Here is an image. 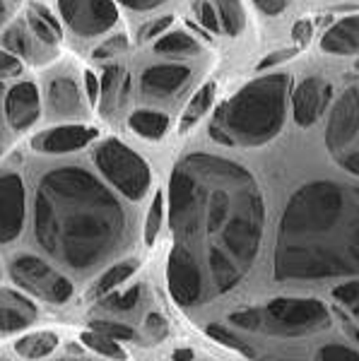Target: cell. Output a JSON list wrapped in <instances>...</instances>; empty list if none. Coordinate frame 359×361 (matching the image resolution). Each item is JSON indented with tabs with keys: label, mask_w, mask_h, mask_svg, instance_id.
<instances>
[{
	"label": "cell",
	"mask_w": 359,
	"mask_h": 361,
	"mask_svg": "<svg viewBox=\"0 0 359 361\" xmlns=\"http://www.w3.org/2000/svg\"><path fill=\"white\" fill-rule=\"evenodd\" d=\"M292 118L299 128H311L328 111L333 102V85L323 78H306L292 87Z\"/></svg>",
	"instance_id": "11"
},
{
	"label": "cell",
	"mask_w": 359,
	"mask_h": 361,
	"mask_svg": "<svg viewBox=\"0 0 359 361\" xmlns=\"http://www.w3.org/2000/svg\"><path fill=\"white\" fill-rule=\"evenodd\" d=\"M0 361H8V359H0Z\"/></svg>",
	"instance_id": "48"
},
{
	"label": "cell",
	"mask_w": 359,
	"mask_h": 361,
	"mask_svg": "<svg viewBox=\"0 0 359 361\" xmlns=\"http://www.w3.org/2000/svg\"><path fill=\"white\" fill-rule=\"evenodd\" d=\"M32 229L49 258L87 277L128 248L130 214L95 173L66 164L39 180Z\"/></svg>",
	"instance_id": "2"
},
{
	"label": "cell",
	"mask_w": 359,
	"mask_h": 361,
	"mask_svg": "<svg viewBox=\"0 0 359 361\" xmlns=\"http://www.w3.org/2000/svg\"><path fill=\"white\" fill-rule=\"evenodd\" d=\"M5 13H8V10H5V3H3V0H0V22L5 20Z\"/></svg>",
	"instance_id": "45"
},
{
	"label": "cell",
	"mask_w": 359,
	"mask_h": 361,
	"mask_svg": "<svg viewBox=\"0 0 359 361\" xmlns=\"http://www.w3.org/2000/svg\"><path fill=\"white\" fill-rule=\"evenodd\" d=\"M10 275L20 289L49 304H66L73 296V282L39 255L20 253L10 260Z\"/></svg>",
	"instance_id": "8"
},
{
	"label": "cell",
	"mask_w": 359,
	"mask_h": 361,
	"mask_svg": "<svg viewBox=\"0 0 359 361\" xmlns=\"http://www.w3.org/2000/svg\"><path fill=\"white\" fill-rule=\"evenodd\" d=\"M90 328L95 330V333L114 337V340H135V330L126 323H118V320L95 318V320H90Z\"/></svg>",
	"instance_id": "30"
},
{
	"label": "cell",
	"mask_w": 359,
	"mask_h": 361,
	"mask_svg": "<svg viewBox=\"0 0 359 361\" xmlns=\"http://www.w3.org/2000/svg\"><path fill=\"white\" fill-rule=\"evenodd\" d=\"M215 94H217V85L210 80V82H205L193 97H190V102L186 104V109H183L181 123H178V133H181V135H186L190 128H193L202 116L210 111L212 102H215Z\"/></svg>",
	"instance_id": "21"
},
{
	"label": "cell",
	"mask_w": 359,
	"mask_h": 361,
	"mask_svg": "<svg viewBox=\"0 0 359 361\" xmlns=\"http://www.w3.org/2000/svg\"><path fill=\"white\" fill-rule=\"evenodd\" d=\"M321 51L331 56H359V15H347L328 27L321 37Z\"/></svg>",
	"instance_id": "17"
},
{
	"label": "cell",
	"mask_w": 359,
	"mask_h": 361,
	"mask_svg": "<svg viewBox=\"0 0 359 361\" xmlns=\"http://www.w3.org/2000/svg\"><path fill=\"white\" fill-rule=\"evenodd\" d=\"M118 3L130 10H138V13H147V10H154V8H159V5H164L166 0H118Z\"/></svg>",
	"instance_id": "42"
},
{
	"label": "cell",
	"mask_w": 359,
	"mask_h": 361,
	"mask_svg": "<svg viewBox=\"0 0 359 361\" xmlns=\"http://www.w3.org/2000/svg\"><path fill=\"white\" fill-rule=\"evenodd\" d=\"M22 73V61L8 51H0V78H10V75Z\"/></svg>",
	"instance_id": "38"
},
{
	"label": "cell",
	"mask_w": 359,
	"mask_h": 361,
	"mask_svg": "<svg viewBox=\"0 0 359 361\" xmlns=\"http://www.w3.org/2000/svg\"><path fill=\"white\" fill-rule=\"evenodd\" d=\"M27 193L15 171H0V243H13L25 231Z\"/></svg>",
	"instance_id": "10"
},
{
	"label": "cell",
	"mask_w": 359,
	"mask_h": 361,
	"mask_svg": "<svg viewBox=\"0 0 359 361\" xmlns=\"http://www.w3.org/2000/svg\"><path fill=\"white\" fill-rule=\"evenodd\" d=\"M128 49V39L123 37V34H116V37L107 39L102 46H97L95 51H92V58L95 61H107V58H114L116 54H121V51Z\"/></svg>",
	"instance_id": "34"
},
{
	"label": "cell",
	"mask_w": 359,
	"mask_h": 361,
	"mask_svg": "<svg viewBox=\"0 0 359 361\" xmlns=\"http://www.w3.org/2000/svg\"><path fill=\"white\" fill-rule=\"evenodd\" d=\"M355 70H357V73H359V58H357V61H355Z\"/></svg>",
	"instance_id": "46"
},
{
	"label": "cell",
	"mask_w": 359,
	"mask_h": 361,
	"mask_svg": "<svg viewBox=\"0 0 359 361\" xmlns=\"http://www.w3.org/2000/svg\"><path fill=\"white\" fill-rule=\"evenodd\" d=\"M333 299L338 301L340 306L350 308L355 316H359V277L350 279V282H345V284H338V287L333 289Z\"/></svg>",
	"instance_id": "31"
},
{
	"label": "cell",
	"mask_w": 359,
	"mask_h": 361,
	"mask_svg": "<svg viewBox=\"0 0 359 361\" xmlns=\"http://www.w3.org/2000/svg\"><path fill=\"white\" fill-rule=\"evenodd\" d=\"M80 340L90 349H95L97 354H104V357L116 359V361H126V352L118 347V340H114V337L95 333V330H87V333L80 335Z\"/></svg>",
	"instance_id": "28"
},
{
	"label": "cell",
	"mask_w": 359,
	"mask_h": 361,
	"mask_svg": "<svg viewBox=\"0 0 359 361\" xmlns=\"http://www.w3.org/2000/svg\"><path fill=\"white\" fill-rule=\"evenodd\" d=\"M316 361H359V352L345 345H326L318 349Z\"/></svg>",
	"instance_id": "33"
},
{
	"label": "cell",
	"mask_w": 359,
	"mask_h": 361,
	"mask_svg": "<svg viewBox=\"0 0 359 361\" xmlns=\"http://www.w3.org/2000/svg\"><path fill=\"white\" fill-rule=\"evenodd\" d=\"M128 126L145 140H162L164 133L169 130V116L162 111H152V109H140L128 118Z\"/></svg>",
	"instance_id": "23"
},
{
	"label": "cell",
	"mask_w": 359,
	"mask_h": 361,
	"mask_svg": "<svg viewBox=\"0 0 359 361\" xmlns=\"http://www.w3.org/2000/svg\"><path fill=\"white\" fill-rule=\"evenodd\" d=\"M58 361H92V359H83V357H63V359H58Z\"/></svg>",
	"instance_id": "44"
},
{
	"label": "cell",
	"mask_w": 359,
	"mask_h": 361,
	"mask_svg": "<svg viewBox=\"0 0 359 361\" xmlns=\"http://www.w3.org/2000/svg\"><path fill=\"white\" fill-rule=\"evenodd\" d=\"M142 330H145V337H147L150 345H159V342L169 335V325H166V320L162 318L159 313H150V316L145 318Z\"/></svg>",
	"instance_id": "32"
},
{
	"label": "cell",
	"mask_w": 359,
	"mask_h": 361,
	"mask_svg": "<svg viewBox=\"0 0 359 361\" xmlns=\"http://www.w3.org/2000/svg\"><path fill=\"white\" fill-rule=\"evenodd\" d=\"M174 361H193V349H176L171 354Z\"/></svg>",
	"instance_id": "43"
},
{
	"label": "cell",
	"mask_w": 359,
	"mask_h": 361,
	"mask_svg": "<svg viewBox=\"0 0 359 361\" xmlns=\"http://www.w3.org/2000/svg\"><path fill=\"white\" fill-rule=\"evenodd\" d=\"M162 214H164V195L157 190V193H154L152 205H150V209H147V219H145V243H147V246H152L154 238H157V234H159Z\"/></svg>",
	"instance_id": "29"
},
{
	"label": "cell",
	"mask_w": 359,
	"mask_h": 361,
	"mask_svg": "<svg viewBox=\"0 0 359 361\" xmlns=\"http://www.w3.org/2000/svg\"><path fill=\"white\" fill-rule=\"evenodd\" d=\"M195 15H198V22L205 29H210V32H215V34H222L219 32L217 10H215V5H212V0H200V3L195 5Z\"/></svg>",
	"instance_id": "36"
},
{
	"label": "cell",
	"mask_w": 359,
	"mask_h": 361,
	"mask_svg": "<svg viewBox=\"0 0 359 361\" xmlns=\"http://www.w3.org/2000/svg\"><path fill=\"white\" fill-rule=\"evenodd\" d=\"M294 80L287 73H268L251 80L227 99L207 128L222 147H263L280 135L287 121V104Z\"/></svg>",
	"instance_id": "4"
},
{
	"label": "cell",
	"mask_w": 359,
	"mask_h": 361,
	"mask_svg": "<svg viewBox=\"0 0 359 361\" xmlns=\"http://www.w3.org/2000/svg\"><path fill=\"white\" fill-rule=\"evenodd\" d=\"M58 8L68 27L80 37H97L109 32L118 20L114 0H58Z\"/></svg>",
	"instance_id": "9"
},
{
	"label": "cell",
	"mask_w": 359,
	"mask_h": 361,
	"mask_svg": "<svg viewBox=\"0 0 359 361\" xmlns=\"http://www.w3.org/2000/svg\"><path fill=\"white\" fill-rule=\"evenodd\" d=\"M212 5L217 10L219 32L227 37H239L246 27V10L241 0H212Z\"/></svg>",
	"instance_id": "24"
},
{
	"label": "cell",
	"mask_w": 359,
	"mask_h": 361,
	"mask_svg": "<svg viewBox=\"0 0 359 361\" xmlns=\"http://www.w3.org/2000/svg\"><path fill=\"white\" fill-rule=\"evenodd\" d=\"M138 270V260H121V263L111 265L109 270H104V275L97 279L95 287H92V294L90 296H107L111 294L116 287H121V284L128 279L133 272Z\"/></svg>",
	"instance_id": "26"
},
{
	"label": "cell",
	"mask_w": 359,
	"mask_h": 361,
	"mask_svg": "<svg viewBox=\"0 0 359 361\" xmlns=\"http://www.w3.org/2000/svg\"><path fill=\"white\" fill-rule=\"evenodd\" d=\"M0 277H3V270H0Z\"/></svg>",
	"instance_id": "47"
},
{
	"label": "cell",
	"mask_w": 359,
	"mask_h": 361,
	"mask_svg": "<svg viewBox=\"0 0 359 361\" xmlns=\"http://www.w3.org/2000/svg\"><path fill=\"white\" fill-rule=\"evenodd\" d=\"M326 147L335 164L359 176V85L335 99L326 123Z\"/></svg>",
	"instance_id": "6"
},
{
	"label": "cell",
	"mask_w": 359,
	"mask_h": 361,
	"mask_svg": "<svg viewBox=\"0 0 359 361\" xmlns=\"http://www.w3.org/2000/svg\"><path fill=\"white\" fill-rule=\"evenodd\" d=\"M174 246L166 284L178 306H202L236 289L256 265L265 200L251 171L227 157L190 152L169 178Z\"/></svg>",
	"instance_id": "1"
},
{
	"label": "cell",
	"mask_w": 359,
	"mask_h": 361,
	"mask_svg": "<svg viewBox=\"0 0 359 361\" xmlns=\"http://www.w3.org/2000/svg\"><path fill=\"white\" fill-rule=\"evenodd\" d=\"M297 54H299V46H294V49H280V51H275V54H268L258 63V73H265V70H270L273 66H280V63L289 61V58H294Z\"/></svg>",
	"instance_id": "37"
},
{
	"label": "cell",
	"mask_w": 359,
	"mask_h": 361,
	"mask_svg": "<svg viewBox=\"0 0 359 361\" xmlns=\"http://www.w3.org/2000/svg\"><path fill=\"white\" fill-rule=\"evenodd\" d=\"M39 308L15 289H0V333H17L37 320Z\"/></svg>",
	"instance_id": "15"
},
{
	"label": "cell",
	"mask_w": 359,
	"mask_h": 361,
	"mask_svg": "<svg viewBox=\"0 0 359 361\" xmlns=\"http://www.w3.org/2000/svg\"><path fill=\"white\" fill-rule=\"evenodd\" d=\"M25 20H27L29 32H32L42 44L51 46V49L63 39L61 22H58L56 15L51 13L49 8H44V5H29Z\"/></svg>",
	"instance_id": "20"
},
{
	"label": "cell",
	"mask_w": 359,
	"mask_h": 361,
	"mask_svg": "<svg viewBox=\"0 0 359 361\" xmlns=\"http://www.w3.org/2000/svg\"><path fill=\"white\" fill-rule=\"evenodd\" d=\"M253 5L260 10V13L275 17V15H282L287 10L289 0H253Z\"/></svg>",
	"instance_id": "40"
},
{
	"label": "cell",
	"mask_w": 359,
	"mask_h": 361,
	"mask_svg": "<svg viewBox=\"0 0 359 361\" xmlns=\"http://www.w3.org/2000/svg\"><path fill=\"white\" fill-rule=\"evenodd\" d=\"M142 296V287H130L128 292L123 294H107L102 296L99 301H97L95 308H102V311H109V313H128L130 308L138 306V301H140Z\"/></svg>",
	"instance_id": "27"
},
{
	"label": "cell",
	"mask_w": 359,
	"mask_h": 361,
	"mask_svg": "<svg viewBox=\"0 0 359 361\" xmlns=\"http://www.w3.org/2000/svg\"><path fill=\"white\" fill-rule=\"evenodd\" d=\"M85 87H87V99H90L92 106L99 104V92H102V85L97 80V75L92 70H85Z\"/></svg>",
	"instance_id": "41"
},
{
	"label": "cell",
	"mask_w": 359,
	"mask_h": 361,
	"mask_svg": "<svg viewBox=\"0 0 359 361\" xmlns=\"http://www.w3.org/2000/svg\"><path fill=\"white\" fill-rule=\"evenodd\" d=\"M0 44L5 46L8 54H13L17 58H27L29 63H46L51 58V46H46L29 32V27L22 25H13L3 32L0 37Z\"/></svg>",
	"instance_id": "18"
},
{
	"label": "cell",
	"mask_w": 359,
	"mask_h": 361,
	"mask_svg": "<svg viewBox=\"0 0 359 361\" xmlns=\"http://www.w3.org/2000/svg\"><path fill=\"white\" fill-rule=\"evenodd\" d=\"M190 78H193V73H190L188 66L162 63V66L147 68L140 75V92L147 99H169L178 94L190 82Z\"/></svg>",
	"instance_id": "12"
},
{
	"label": "cell",
	"mask_w": 359,
	"mask_h": 361,
	"mask_svg": "<svg viewBox=\"0 0 359 361\" xmlns=\"http://www.w3.org/2000/svg\"><path fill=\"white\" fill-rule=\"evenodd\" d=\"M99 130L90 126H58L39 133L32 137V147L44 154H63V152H78L92 140H97Z\"/></svg>",
	"instance_id": "13"
},
{
	"label": "cell",
	"mask_w": 359,
	"mask_h": 361,
	"mask_svg": "<svg viewBox=\"0 0 359 361\" xmlns=\"http://www.w3.org/2000/svg\"><path fill=\"white\" fill-rule=\"evenodd\" d=\"M331 311L318 299L280 296L265 306L231 313L227 318V328L244 337H306L331 328Z\"/></svg>",
	"instance_id": "5"
},
{
	"label": "cell",
	"mask_w": 359,
	"mask_h": 361,
	"mask_svg": "<svg viewBox=\"0 0 359 361\" xmlns=\"http://www.w3.org/2000/svg\"><path fill=\"white\" fill-rule=\"evenodd\" d=\"M102 92H99V111L109 116L114 109L123 106V102L128 99L130 90V78L121 66H109L104 70L102 78Z\"/></svg>",
	"instance_id": "19"
},
{
	"label": "cell",
	"mask_w": 359,
	"mask_h": 361,
	"mask_svg": "<svg viewBox=\"0 0 359 361\" xmlns=\"http://www.w3.org/2000/svg\"><path fill=\"white\" fill-rule=\"evenodd\" d=\"M198 51V42L186 32H164L154 42V54L159 56H193Z\"/></svg>",
	"instance_id": "25"
},
{
	"label": "cell",
	"mask_w": 359,
	"mask_h": 361,
	"mask_svg": "<svg viewBox=\"0 0 359 361\" xmlns=\"http://www.w3.org/2000/svg\"><path fill=\"white\" fill-rule=\"evenodd\" d=\"M42 116V99L34 82H17L5 97V118L13 130H27Z\"/></svg>",
	"instance_id": "14"
},
{
	"label": "cell",
	"mask_w": 359,
	"mask_h": 361,
	"mask_svg": "<svg viewBox=\"0 0 359 361\" xmlns=\"http://www.w3.org/2000/svg\"><path fill=\"white\" fill-rule=\"evenodd\" d=\"M174 25L171 15H162L157 20H150L147 25H142L140 29V42H152V39H159L164 32H169V27Z\"/></svg>",
	"instance_id": "35"
},
{
	"label": "cell",
	"mask_w": 359,
	"mask_h": 361,
	"mask_svg": "<svg viewBox=\"0 0 359 361\" xmlns=\"http://www.w3.org/2000/svg\"><path fill=\"white\" fill-rule=\"evenodd\" d=\"M92 159L102 171V176L128 200H142L150 190V180H152L150 166L145 164L140 154H135L121 140H104L95 149Z\"/></svg>",
	"instance_id": "7"
},
{
	"label": "cell",
	"mask_w": 359,
	"mask_h": 361,
	"mask_svg": "<svg viewBox=\"0 0 359 361\" xmlns=\"http://www.w3.org/2000/svg\"><path fill=\"white\" fill-rule=\"evenodd\" d=\"M58 347V335L49 330H39V333L25 335L22 340L15 342V352L27 361H42L49 354H54Z\"/></svg>",
	"instance_id": "22"
},
{
	"label": "cell",
	"mask_w": 359,
	"mask_h": 361,
	"mask_svg": "<svg viewBox=\"0 0 359 361\" xmlns=\"http://www.w3.org/2000/svg\"><path fill=\"white\" fill-rule=\"evenodd\" d=\"M311 34H314V25H311L309 17H302V20L294 22V27H292V39H294V42H297L299 46L309 42Z\"/></svg>",
	"instance_id": "39"
},
{
	"label": "cell",
	"mask_w": 359,
	"mask_h": 361,
	"mask_svg": "<svg viewBox=\"0 0 359 361\" xmlns=\"http://www.w3.org/2000/svg\"><path fill=\"white\" fill-rule=\"evenodd\" d=\"M49 109L58 118H83L87 116V106L80 94V87L71 78H56L49 85Z\"/></svg>",
	"instance_id": "16"
},
{
	"label": "cell",
	"mask_w": 359,
	"mask_h": 361,
	"mask_svg": "<svg viewBox=\"0 0 359 361\" xmlns=\"http://www.w3.org/2000/svg\"><path fill=\"white\" fill-rule=\"evenodd\" d=\"M273 275L277 282L359 277V185L311 180L289 197Z\"/></svg>",
	"instance_id": "3"
}]
</instances>
